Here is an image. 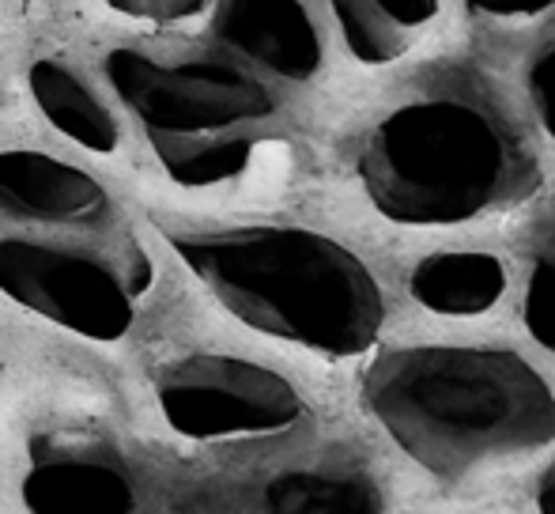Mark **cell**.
Here are the masks:
<instances>
[{
    "mask_svg": "<svg viewBox=\"0 0 555 514\" xmlns=\"http://www.w3.org/2000/svg\"><path fill=\"white\" fill-rule=\"evenodd\" d=\"M197 27L129 20L137 30L103 42L99 68L163 175L190 190L246 175L280 129L276 83H287L242 35L234 0H205Z\"/></svg>",
    "mask_w": 555,
    "mask_h": 514,
    "instance_id": "obj_1",
    "label": "cell"
},
{
    "mask_svg": "<svg viewBox=\"0 0 555 514\" xmlns=\"http://www.w3.org/2000/svg\"><path fill=\"white\" fill-rule=\"evenodd\" d=\"M155 261L95 175L50 152H0V295L95 345L129 337Z\"/></svg>",
    "mask_w": 555,
    "mask_h": 514,
    "instance_id": "obj_2",
    "label": "cell"
},
{
    "mask_svg": "<svg viewBox=\"0 0 555 514\" xmlns=\"http://www.w3.org/2000/svg\"><path fill=\"white\" fill-rule=\"evenodd\" d=\"M178 261L238 322L322 356L378 340L386 299L348 246L292 223L159 220Z\"/></svg>",
    "mask_w": 555,
    "mask_h": 514,
    "instance_id": "obj_3",
    "label": "cell"
},
{
    "mask_svg": "<svg viewBox=\"0 0 555 514\" xmlns=\"http://www.w3.org/2000/svg\"><path fill=\"white\" fill-rule=\"evenodd\" d=\"M359 182L393 223L450 228L521 205L537 155L473 80H439L382 114L359 147Z\"/></svg>",
    "mask_w": 555,
    "mask_h": 514,
    "instance_id": "obj_4",
    "label": "cell"
},
{
    "mask_svg": "<svg viewBox=\"0 0 555 514\" xmlns=\"http://www.w3.org/2000/svg\"><path fill=\"white\" fill-rule=\"evenodd\" d=\"M363 404L435 477H468L555 439V394L499 348H401L371 363Z\"/></svg>",
    "mask_w": 555,
    "mask_h": 514,
    "instance_id": "obj_5",
    "label": "cell"
},
{
    "mask_svg": "<svg viewBox=\"0 0 555 514\" xmlns=\"http://www.w3.org/2000/svg\"><path fill=\"white\" fill-rule=\"evenodd\" d=\"M159 409L182 439L227 442L292 432L307 401L276 371L231 356H190L159 378Z\"/></svg>",
    "mask_w": 555,
    "mask_h": 514,
    "instance_id": "obj_6",
    "label": "cell"
},
{
    "mask_svg": "<svg viewBox=\"0 0 555 514\" xmlns=\"http://www.w3.org/2000/svg\"><path fill=\"white\" fill-rule=\"evenodd\" d=\"M23 503L50 514L140 511V477L125 450L99 432H42L30 439Z\"/></svg>",
    "mask_w": 555,
    "mask_h": 514,
    "instance_id": "obj_7",
    "label": "cell"
},
{
    "mask_svg": "<svg viewBox=\"0 0 555 514\" xmlns=\"http://www.w3.org/2000/svg\"><path fill=\"white\" fill-rule=\"evenodd\" d=\"M27 80L38 111L46 114V121L53 129H61L68 140L91 147V152H117L121 132H117L114 114L106 111L103 99L95 95V88L73 65H65L57 57H42L30 65Z\"/></svg>",
    "mask_w": 555,
    "mask_h": 514,
    "instance_id": "obj_8",
    "label": "cell"
},
{
    "mask_svg": "<svg viewBox=\"0 0 555 514\" xmlns=\"http://www.w3.org/2000/svg\"><path fill=\"white\" fill-rule=\"evenodd\" d=\"M409 292L435 314L473 318L506 292V269L491 254H431L412 269Z\"/></svg>",
    "mask_w": 555,
    "mask_h": 514,
    "instance_id": "obj_9",
    "label": "cell"
},
{
    "mask_svg": "<svg viewBox=\"0 0 555 514\" xmlns=\"http://www.w3.org/2000/svg\"><path fill=\"white\" fill-rule=\"evenodd\" d=\"M351 57L389 65L412 50L420 30L435 20L439 0H330Z\"/></svg>",
    "mask_w": 555,
    "mask_h": 514,
    "instance_id": "obj_10",
    "label": "cell"
},
{
    "mask_svg": "<svg viewBox=\"0 0 555 514\" xmlns=\"http://www.w3.org/2000/svg\"><path fill=\"white\" fill-rule=\"evenodd\" d=\"M269 511H378L382 496L363 473H287L264 488Z\"/></svg>",
    "mask_w": 555,
    "mask_h": 514,
    "instance_id": "obj_11",
    "label": "cell"
},
{
    "mask_svg": "<svg viewBox=\"0 0 555 514\" xmlns=\"http://www.w3.org/2000/svg\"><path fill=\"white\" fill-rule=\"evenodd\" d=\"M526 325L548 352H555V231L537 250L526 287Z\"/></svg>",
    "mask_w": 555,
    "mask_h": 514,
    "instance_id": "obj_12",
    "label": "cell"
},
{
    "mask_svg": "<svg viewBox=\"0 0 555 514\" xmlns=\"http://www.w3.org/2000/svg\"><path fill=\"white\" fill-rule=\"evenodd\" d=\"M529 99H533L541 126L555 137V30L529 61Z\"/></svg>",
    "mask_w": 555,
    "mask_h": 514,
    "instance_id": "obj_13",
    "label": "cell"
},
{
    "mask_svg": "<svg viewBox=\"0 0 555 514\" xmlns=\"http://www.w3.org/2000/svg\"><path fill=\"white\" fill-rule=\"evenodd\" d=\"M205 0H106L121 20H178L185 12H197Z\"/></svg>",
    "mask_w": 555,
    "mask_h": 514,
    "instance_id": "obj_14",
    "label": "cell"
},
{
    "mask_svg": "<svg viewBox=\"0 0 555 514\" xmlns=\"http://www.w3.org/2000/svg\"><path fill=\"white\" fill-rule=\"evenodd\" d=\"M468 8L480 15H495V20H526V15L548 12L555 0H468Z\"/></svg>",
    "mask_w": 555,
    "mask_h": 514,
    "instance_id": "obj_15",
    "label": "cell"
},
{
    "mask_svg": "<svg viewBox=\"0 0 555 514\" xmlns=\"http://www.w3.org/2000/svg\"><path fill=\"white\" fill-rule=\"evenodd\" d=\"M537 507L548 511V514H555V465H552L548 473H544L541 488H537Z\"/></svg>",
    "mask_w": 555,
    "mask_h": 514,
    "instance_id": "obj_16",
    "label": "cell"
}]
</instances>
